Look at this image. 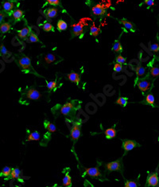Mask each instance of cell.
<instances>
[{"label":"cell","mask_w":159,"mask_h":187,"mask_svg":"<svg viewBox=\"0 0 159 187\" xmlns=\"http://www.w3.org/2000/svg\"><path fill=\"white\" fill-rule=\"evenodd\" d=\"M11 15H12L13 18L15 20V22H18V21H20V20L22 18V17H23L24 15V12L22 10L17 9L15 10L14 11H12Z\"/></svg>","instance_id":"15"},{"label":"cell","mask_w":159,"mask_h":187,"mask_svg":"<svg viewBox=\"0 0 159 187\" xmlns=\"http://www.w3.org/2000/svg\"><path fill=\"white\" fill-rule=\"evenodd\" d=\"M46 15H47L48 18H55V17L57 15V10L54 7L49 8V9L46 11Z\"/></svg>","instance_id":"22"},{"label":"cell","mask_w":159,"mask_h":187,"mask_svg":"<svg viewBox=\"0 0 159 187\" xmlns=\"http://www.w3.org/2000/svg\"><path fill=\"white\" fill-rule=\"evenodd\" d=\"M92 14L96 16H103L106 14V9L101 4H96L92 7Z\"/></svg>","instance_id":"8"},{"label":"cell","mask_w":159,"mask_h":187,"mask_svg":"<svg viewBox=\"0 0 159 187\" xmlns=\"http://www.w3.org/2000/svg\"><path fill=\"white\" fill-rule=\"evenodd\" d=\"M113 69H114L115 72H122V71H123V65H122L121 64H119V63L115 64Z\"/></svg>","instance_id":"38"},{"label":"cell","mask_w":159,"mask_h":187,"mask_svg":"<svg viewBox=\"0 0 159 187\" xmlns=\"http://www.w3.org/2000/svg\"><path fill=\"white\" fill-rule=\"evenodd\" d=\"M158 20H159V17H158Z\"/></svg>","instance_id":"46"},{"label":"cell","mask_w":159,"mask_h":187,"mask_svg":"<svg viewBox=\"0 0 159 187\" xmlns=\"http://www.w3.org/2000/svg\"><path fill=\"white\" fill-rule=\"evenodd\" d=\"M45 61L47 62L48 64H51L52 62H54L56 58H55V56L52 54H48L45 58Z\"/></svg>","instance_id":"35"},{"label":"cell","mask_w":159,"mask_h":187,"mask_svg":"<svg viewBox=\"0 0 159 187\" xmlns=\"http://www.w3.org/2000/svg\"><path fill=\"white\" fill-rule=\"evenodd\" d=\"M11 25L9 22H2L0 25V33L1 34H6L11 30Z\"/></svg>","instance_id":"18"},{"label":"cell","mask_w":159,"mask_h":187,"mask_svg":"<svg viewBox=\"0 0 159 187\" xmlns=\"http://www.w3.org/2000/svg\"><path fill=\"white\" fill-rule=\"evenodd\" d=\"M42 29L45 31V32H50V31H54V27L52 26V24L49 22H45L44 25L42 26Z\"/></svg>","instance_id":"32"},{"label":"cell","mask_w":159,"mask_h":187,"mask_svg":"<svg viewBox=\"0 0 159 187\" xmlns=\"http://www.w3.org/2000/svg\"><path fill=\"white\" fill-rule=\"evenodd\" d=\"M25 97L27 99L33 100V101H38L40 98L42 97V93L38 91L35 88H30L26 91V92L25 93Z\"/></svg>","instance_id":"5"},{"label":"cell","mask_w":159,"mask_h":187,"mask_svg":"<svg viewBox=\"0 0 159 187\" xmlns=\"http://www.w3.org/2000/svg\"><path fill=\"white\" fill-rule=\"evenodd\" d=\"M11 168L9 167V166H5V167L2 170L1 173H0V176L9 177L11 176Z\"/></svg>","instance_id":"29"},{"label":"cell","mask_w":159,"mask_h":187,"mask_svg":"<svg viewBox=\"0 0 159 187\" xmlns=\"http://www.w3.org/2000/svg\"><path fill=\"white\" fill-rule=\"evenodd\" d=\"M112 50L115 53H121L123 51V47H122V45L119 42V41H115L114 45L112 46Z\"/></svg>","instance_id":"24"},{"label":"cell","mask_w":159,"mask_h":187,"mask_svg":"<svg viewBox=\"0 0 159 187\" xmlns=\"http://www.w3.org/2000/svg\"><path fill=\"white\" fill-rule=\"evenodd\" d=\"M31 32V29L30 27H24L22 30L18 31V35L20 38L22 39H25V38H27L30 35Z\"/></svg>","instance_id":"13"},{"label":"cell","mask_w":159,"mask_h":187,"mask_svg":"<svg viewBox=\"0 0 159 187\" xmlns=\"http://www.w3.org/2000/svg\"><path fill=\"white\" fill-rule=\"evenodd\" d=\"M80 128H81V124L79 122H75L72 124V128L71 129L70 135L72 140H77L79 137L80 136Z\"/></svg>","instance_id":"4"},{"label":"cell","mask_w":159,"mask_h":187,"mask_svg":"<svg viewBox=\"0 0 159 187\" xmlns=\"http://www.w3.org/2000/svg\"><path fill=\"white\" fill-rule=\"evenodd\" d=\"M29 40L30 42H32V43H36V42H39V38H38V37L37 36V34H35L34 33L30 32V34L29 35Z\"/></svg>","instance_id":"33"},{"label":"cell","mask_w":159,"mask_h":187,"mask_svg":"<svg viewBox=\"0 0 159 187\" xmlns=\"http://www.w3.org/2000/svg\"><path fill=\"white\" fill-rule=\"evenodd\" d=\"M57 28L59 31H64L68 28V25L67 22H65L64 20H59L57 22Z\"/></svg>","instance_id":"20"},{"label":"cell","mask_w":159,"mask_h":187,"mask_svg":"<svg viewBox=\"0 0 159 187\" xmlns=\"http://www.w3.org/2000/svg\"><path fill=\"white\" fill-rule=\"evenodd\" d=\"M137 85L139 87V88L140 89L143 93H145L146 92H147L150 88V85H151V83L147 78H144V79L139 80L137 82Z\"/></svg>","instance_id":"6"},{"label":"cell","mask_w":159,"mask_h":187,"mask_svg":"<svg viewBox=\"0 0 159 187\" xmlns=\"http://www.w3.org/2000/svg\"><path fill=\"white\" fill-rule=\"evenodd\" d=\"M116 63L121 64V65H123V64L126 63V58H124L123 57H122L121 55H119V56L116 58Z\"/></svg>","instance_id":"39"},{"label":"cell","mask_w":159,"mask_h":187,"mask_svg":"<svg viewBox=\"0 0 159 187\" xmlns=\"http://www.w3.org/2000/svg\"><path fill=\"white\" fill-rule=\"evenodd\" d=\"M124 187H138V185L134 181H127Z\"/></svg>","instance_id":"40"},{"label":"cell","mask_w":159,"mask_h":187,"mask_svg":"<svg viewBox=\"0 0 159 187\" xmlns=\"http://www.w3.org/2000/svg\"><path fill=\"white\" fill-rule=\"evenodd\" d=\"M100 33V29H99V27L96 26V25H93L91 26L90 28V34L93 37H97L99 35V34Z\"/></svg>","instance_id":"27"},{"label":"cell","mask_w":159,"mask_h":187,"mask_svg":"<svg viewBox=\"0 0 159 187\" xmlns=\"http://www.w3.org/2000/svg\"><path fill=\"white\" fill-rule=\"evenodd\" d=\"M5 16H6L5 13H4L2 11H1V9H0V25L3 22V20H4V18H5Z\"/></svg>","instance_id":"43"},{"label":"cell","mask_w":159,"mask_h":187,"mask_svg":"<svg viewBox=\"0 0 159 187\" xmlns=\"http://www.w3.org/2000/svg\"><path fill=\"white\" fill-rule=\"evenodd\" d=\"M10 1H12V2H16V1H20V0H10Z\"/></svg>","instance_id":"44"},{"label":"cell","mask_w":159,"mask_h":187,"mask_svg":"<svg viewBox=\"0 0 159 187\" xmlns=\"http://www.w3.org/2000/svg\"><path fill=\"white\" fill-rule=\"evenodd\" d=\"M150 75H151L153 77H157L159 76L158 67H151V68H150Z\"/></svg>","instance_id":"34"},{"label":"cell","mask_w":159,"mask_h":187,"mask_svg":"<svg viewBox=\"0 0 159 187\" xmlns=\"http://www.w3.org/2000/svg\"><path fill=\"white\" fill-rule=\"evenodd\" d=\"M18 64L22 72H26V73H35L34 69L33 68L32 64H31L30 58L28 57L22 56V58H20L18 61Z\"/></svg>","instance_id":"2"},{"label":"cell","mask_w":159,"mask_h":187,"mask_svg":"<svg viewBox=\"0 0 159 187\" xmlns=\"http://www.w3.org/2000/svg\"><path fill=\"white\" fill-rule=\"evenodd\" d=\"M71 185H72V178L67 173L63 178V185L65 187H71Z\"/></svg>","instance_id":"25"},{"label":"cell","mask_w":159,"mask_h":187,"mask_svg":"<svg viewBox=\"0 0 159 187\" xmlns=\"http://www.w3.org/2000/svg\"><path fill=\"white\" fill-rule=\"evenodd\" d=\"M106 167L109 171H119L121 167V162L120 161H114V162H111L107 163Z\"/></svg>","instance_id":"10"},{"label":"cell","mask_w":159,"mask_h":187,"mask_svg":"<svg viewBox=\"0 0 159 187\" xmlns=\"http://www.w3.org/2000/svg\"><path fill=\"white\" fill-rule=\"evenodd\" d=\"M116 131L115 128H108L105 131V136L106 138L111 139V138H113L114 137H116Z\"/></svg>","instance_id":"19"},{"label":"cell","mask_w":159,"mask_h":187,"mask_svg":"<svg viewBox=\"0 0 159 187\" xmlns=\"http://www.w3.org/2000/svg\"><path fill=\"white\" fill-rule=\"evenodd\" d=\"M40 139V134L38 133V131H34V132H32L28 136L27 141H38Z\"/></svg>","instance_id":"23"},{"label":"cell","mask_w":159,"mask_h":187,"mask_svg":"<svg viewBox=\"0 0 159 187\" xmlns=\"http://www.w3.org/2000/svg\"><path fill=\"white\" fill-rule=\"evenodd\" d=\"M144 104L147 105H150L153 108H155V98H154V96L152 93H149L147 96L146 99H145Z\"/></svg>","instance_id":"16"},{"label":"cell","mask_w":159,"mask_h":187,"mask_svg":"<svg viewBox=\"0 0 159 187\" xmlns=\"http://www.w3.org/2000/svg\"><path fill=\"white\" fill-rule=\"evenodd\" d=\"M158 141H159V136H158Z\"/></svg>","instance_id":"45"},{"label":"cell","mask_w":159,"mask_h":187,"mask_svg":"<svg viewBox=\"0 0 159 187\" xmlns=\"http://www.w3.org/2000/svg\"><path fill=\"white\" fill-rule=\"evenodd\" d=\"M20 175H21V171H20L18 168H14V169H11V177L14 179L15 178H19Z\"/></svg>","instance_id":"28"},{"label":"cell","mask_w":159,"mask_h":187,"mask_svg":"<svg viewBox=\"0 0 159 187\" xmlns=\"http://www.w3.org/2000/svg\"><path fill=\"white\" fill-rule=\"evenodd\" d=\"M46 86L49 90H54L57 87V81H49V82H47Z\"/></svg>","instance_id":"36"},{"label":"cell","mask_w":159,"mask_h":187,"mask_svg":"<svg viewBox=\"0 0 159 187\" xmlns=\"http://www.w3.org/2000/svg\"><path fill=\"white\" fill-rule=\"evenodd\" d=\"M68 78L70 81L75 83L76 85H79L80 82V75L77 72H72L68 74Z\"/></svg>","instance_id":"14"},{"label":"cell","mask_w":159,"mask_h":187,"mask_svg":"<svg viewBox=\"0 0 159 187\" xmlns=\"http://www.w3.org/2000/svg\"><path fill=\"white\" fill-rule=\"evenodd\" d=\"M44 125H45V128L48 130L50 132H56L57 128L55 126V124H52V123L49 122V121L45 120L44 122Z\"/></svg>","instance_id":"21"},{"label":"cell","mask_w":159,"mask_h":187,"mask_svg":"<svg viewBox=\"0 0 159 187\" xmlns=\"http://www.w3.org/2000/svg\"><path fill=\"white\" fill-rule=\"evenodd\" d=\"M147 186H159V177L157 173H150V174H149L147 179Z\"/></svg>","instance_id":"3"},{"label":"cell","mask_w":159,"mask_h":187,"mask_svg":"<svg viewBox=\"0 0 159 187\" xmlns=\"http://www.w3.org/2000/svg\"><path fill=\"white\" fill-rule=\"evenodd\" d=\"M149 48H150V49L152 51V52L154 53L159 52V45L157 43L150 44V45H149Z\"/></svg>","instance_id":"37"},{"label":"cell","mask_w":159,"mask_h":187,"mask_svg":"<svg viewBox=\"0 0 159 187\" xmlns=\"http://www.w3.org/2000/svg\"><path fill=\"white\" fill-rule=\"evenodd\" d=\"M120 22V23L122 24V25L124 26L125 29L128 30L130 31H134V25H133V23L130 22H129V21H127V19H122L119 21Z\"/></svg>","instance_id":"17"},{"label":"cell","mask_w":159,"mask_h":187,"mask_svg":"<svg viewBox=\"0 0 159 187\" xmlns=\"http://www.w3.org/2000/svg\"><path fill=\"white\" fill-rule=\"evenodd\" d=\"M11 55V53L7 50L5 45H2L0 46V56L2 58H7Z\"/></svg>","instance_id":"26"},{"label":"cell","mask_w":159,"mask_h":187,"mask_svg":"<svg viewBox=\"0 0 159 187\" xmlns=\"http://www.w3.org/2000/svg\"><path fill=\"white\" fill-rule=\"evenodd\" d=\"M138 146V143L134 140H124L123 142V148L126 151H130Z\"/></svg>","instance_id":"11"},{"label":"cell","mask_w":159,"mask_h":187,"mask_svg":"<svg viewBox=\"0 0 159 187\" xmlns=\"http://www.w3.org/2000/svg\"><path fill=\"white\" fill-rule=\"evenodd\" d=\"M46 2L49 4H50V5L54 6V7L60 6V4H61V1L60 0H46Z\"/></svg>","instance_id":"41"},{"label":"cell","mask_w":159,"mask_h":187,"mask_svg":"<svg viewBox=\"0 0 159 187\" xmlns=\"http://www.w3.org/2000/svg\"><path fill=\"white\" fill-rule=\"evenodd\" d=\"M116 104L121 105L123 107H126L127 105V98L123 97V96H120L118 98V100L116 101Z\"/></svg>","instance_id":"31"},{"label":"cell","mask_w":159,"mask_h":187,"mask_svg":"<svg viewBox=\"0 0 159 187\" xmlns=\"http://www.w3.org/2000/svg\"><path fill=\"white\" fill-rule=\"evenodd\" d=\"M85 172L87 173L88 175L91 177H101V173L99 171V168L97 167H90L86 168L85 169Z\"/></svg>","instance_id":"12"},{"label":"cell","mask_w":159,"mask_h":187,"mask_svg":"<svg viewBox=\"0 0 159 187\" xmlns=\"http://www.w3.org/2000/svg\"><path fill=\"white\" fill-rule=\"evenodd\" d=\"M80 108V103L79 101H72L62 105L61 108H60V113L67 116H73Z\"/></svg>","instance_id":"1"},{"label":"cell","mask_w":159,"mask_h":187,"mask_svg":"<svg viewBox=\"0 0 159 187\" xmlns=\"http://www.w3.org/2000/svg\"><path fill=\"white\" fill-rule=\"evenodd\" d=\"M144 2L148 6V7H151L154 5V0H145Z\"/></svg>","instance_id":"42"},{"label":"cell","mask_w":159,"mask_h":187,"mask_svg":"<svg viewBox=\"0 0 159 187\" xmlns=\"http://www.w3.org/2000/svg\"><path fill=\"white\" fill-rule=\"evenodd\" d=\"M135 71H136V74H137V76L139 77H143V76L145 75V73H146V68H145L143 66H141V65L138 66L137 68H136Z\"/></svg>","instance_id":"30"},{"label":"cell","mask_w":159,"mask_h":187,"mask_svg":"<svg viewBox=\"0 0 159 187\" xmlns=\"http://www.w3.org/2000/svg\"><path fill=\"white\" fill-rule=\"evenodd\" d=\"M72 32L74 36H80L81 38L84 34V27L81 23H76L71 26Z\"/></svg>","instance_id":"7"},{"label":"cell","mask_w":159,"mask_h":187,"mask_svg":"<svg viewBox=\"0 0 159 187\" xmlns=\"http://www.w3.org/2000/svg\"><path fill=\"white\" fill-rule=\"evenodd\" d=\"M13 8H14V2L12 1L9 0V1H6L2 3V9H3V12L5 13V15L7 14V15L11 16Z\"/></svg>","instance_id":"9"}]
</instances>
